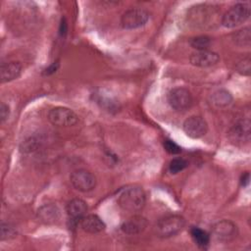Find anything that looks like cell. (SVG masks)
Returning <instances> with one entry per match:
<instances>
[{
  "mask_svg": "<svg viewBox=\"0 0 251 251\" xmlns=\"http://www.w3.org/2000/svg\"><path fill=\"white\" fill-rule=\"evenodd\" d=\"M10 116V107L5 104L4 102L1 103L0 106V117H1V122L4 123L5 121H7L9 119Z\"/></svg>",
  "mask_w": 251,
  "mask_h": 251,
  "instance_id": "cell-25",
  "label": "cell"
},
{
  "mask_svg": "<svg viewBox=\"0 0 251 251\" xmlns=\"http://www.w3.org/2000/svg\"><path fill=\"white\" fill-rule=\"evenodd\" d=\"M147 225H148L147 220L144 217L139 215H134L122 224L121 229L126 234L135 235V234L141 233L146 228Z\"/></svg>",
  "mask_w": 251,
  "mask_h": 251,
  "instance_id": "cell-15",
  "label": "cell"
},
{
  "mask_svg": "<svg viewBox=\"0 0 251 251\" xmlns=\"http://www.w3.org/2000/svg\"><path fill=\"white\" fill-rule=\"evenodd\" d=\"M70 181L75 189L80 192L91 191L96 186L95 176L85 169H78L74 171L70 176Z\"/></svg>",
  "mask_w": 251,
  "mask_h": 251,
  "instance_id": "cell-6",
  "label": "cell"
},
{
  "mask_svg": "<svg viewBox=\"0 0 251 251\" xmlns=\"http://www.w3.org/2000/svg\"><path fill=\"white\" fill-rule=\"evenodd\" d=\"M48 120L57 126H71L77 123L78 117L72 109L58 106L49 111Z\"/></svg>",
  "mask_w": 251,
  "mask_h": 251,
  "instance_id": "cell-7",
  "label": "cell"
},
{
  "mask_svg": "<svg viewBox=\"0 0 251 251\" xmlns=\"http://www.w3.org/2000/svg\"><path fill=\"white\" fill-rule=\"evenodd\" d=\"M214 236L221 241H229L237 234V226L228 220H221L212 226Z\"/></svg>",
  "mask_w": 251,
  "mask_h": 251,
  "instance_id": "cell-10",
  "label": "cell"
},
{
  "mask_svg": "<svg viewBox=\"0 0 251 251\" xmlns=\"http://www.w3.org/2000/svg\"><path fill=\"white\" fill-rule=\"evenodd\" d=\"M184 133L193 139L203 137L208 130V125L206 121L200 116H191L187 118L182 125Z\"/></svg>",
  "mask_w": 251,
  "mask_h": 251,
  "instance_id": "cell-8",
  "label": "cell"
},
{
  "mask_svg": "<svg viewBox=\"0 0 251 251\" xmlns=\"http://www.w3.org/2000/svg\"><path fill=\"white\" fill-rule=\"evenodd\" d=\"M219 61H220L219 54L209 49L193 52L189 57L190 64L200 68H207V67L214 66Z\"/></svg>",
  "mask_w": 251,
  "mask_h": 251,
  "instance_id": "cell-11",
  "label": "cell"
},
{
  "mask_svg": "<svg viewBox=\"0 0 251 251\" xmlns=\"http://www.w3.org/2000/svg\"><path fill=\"white\" fill-rule=\"evenodd\" d=\"M228 138L234 144H244L250 141V122L241 119L229 128Z\"/></svg>",
  "mask_w": 251,
  "mask_h": 251,
  "instance_id": "cell-9",
  "label": "cell"
},
{
  "mask_svg": "<svg viewBox=\"0 0 251 251\" xmlns=\"http://www.w3.org/2000/svg\"><path fill=\"white\" fill-rule=\"evenodd\" d=\"M164 148L165 150L172 154V155H176V154H179L181 152V148L180 146H178L174 140H171V139H165L164 140Z\"/></svg>",
  "mask_w": 251,
  "mask_h": 251,
  "instance_id": "cell-24",
  "label": "cell"
},
{
  "mask_svg": "<svg viewBox=\"0 0 251 251\" xmlns=\"http://www.w3.org/2000/svg\"><path fill=\"white\" fill-rule=\"evenodd\" d=\"M58 67H59V64H58L57 62H56V63H53L51 66H49V67L45 70V74H46V75H51V74L55 73V72L57 71Z\"/></svg>",
  "mask_w": 251,
  "mask_h": 251,
  "instance_id": "cell-26",
  "label": "cell"
},
{
  "mask_svg": "<svg viewBox=\"0 0 251 251\" xmlns=\"http://www.w3.org/2000/svg\"><path fill=\"white\" fill-rule=\"evenodd\" d=\"M248 182H249V174L246 173V174H244V175L242 176V177H241V184H242V185H247Z\"/></svg>",
  "mask_w": 251,
  "mask_h": 251,
  "instance_id": "cell-28",
  "label": "cell"
},
{
  "mask_svg": "<svg viewBox=\"0 0 251 251\" xmlns=\"http://www.w3.org/2000/svg\"><path fill=\"white\" fill-rule=\"evenodd\" d=\"M17 234V231L15 227L9 224V223H1V240H8L13 237H15Z\"/></svg>",
  "mask_w": 251,
  "mask_h": 251,
  "instance_id": "cell-22",
  "label": "cell"
},
{
  "mask_svg": "<svg viewBox=\"0 0 251 251\" xmlns=\"http://www.w3.org/2000/svg\"><path fill=\"white\" fill-rule=\"evenodd\" d=\"M211 101L217 107H226L232 102V95L226 89H219L212 94Z\"/></svg>",
  "mask_w": 251,
  "mask_h": 251,
  "instance_id": "cell-18",
  "label": "cell"
},
{
  "mask_svg": "<svg viewBox=\"0 0 251 251\" xmlns=\"http://www.w3.org/2000/svg\"><path fill=\"white\" fill-rule=\"evenodd\" d=\"M37 218L45 225H54L59 222L61 211L55 204H44L38 208Z\"/></svg>",
  "mask_w": 251,
  "mask_h": 251,
  "instance_id": "cell-12",
  "label": "cell"
},
{
  "mask_svg": "<svg viewBox=\"0 0 251 251\" xmlns=\"http://www.w3.org/2000/svg\"><path fill=\"white\" fill-rule=\"evenodd\" d=\"M23 67L20 62H9L2 64L0 74H1V82H9L14 79H17L22 75Z\"/></svg>",
  "mask_w": 251,
  "mask_h": 251,
  "instance_id": "cell-16",
  "label": "cell"
},
{
  "mask_svg": "<svg viewBox=\"0 0 251 251\" xmlns=\"http://www.w3.org/2000/svg\"><path fill=\"white\" fill-rule=\"evenodd\" d=\"M236 70L239 74L243 75H249L250 70H251V60L249 56H246L242 58L237 64H236Z\"/></svg>",
  "mask_w": 251,
  "mask_h": 251,
  "instance_id": "cell-23",
  "label": "cell"
},
{
  "mask_svg": "<svg viewBox=\"0 0 251 251\" xmlns=\"http://www.w3.org/2000/svg\"><path fill=\"white\" fill-rule=\"evenodd\" d=\"M188 166V163L183 158H175L170 162L169 165V171L171 174H177L181 171H183Z\"/></svg>",
  "mask_w": 251,
  "mask_h": 251,
  "instance_id": "cell-21",
  "label": "cell"
},
{
  "mask_svg": "<svg viewBox=\"0 0 251 251\" xmlns=\"http://www.w3.org/2000/svg\"><path fill=\"white\" fill-rule=\"evenodd\" d=\"M167 99L170 106L178 112L188 110L193 104V98L190 91L184 87H175L171 89Z\"/></svg>",
  "mask_w": 251,
  "mask_h": 251,
  "instance_id": "cell-5",
  "label": "cell"
},
{
  "mask_svg": "<svg viewBox=\"0 0 251 251\" xmlns=\"http://www.w3.org/2000/svg\"><path fill=\"white\" fill-rule=\"evenodd\" d=\"M87 204L84 200L80 198H74L70 200L66 206V212L69 219L72 222L78 223L80 219L86 215Z\"/></svg>",
  "mask_w": 251,
  "mask_h": 251,
  "instance_id": "cell-14",
  "label": "cell"
},
{
  "mask_svg": "<svg viewBox=\"0 0 251 251\" xmlns=\"http://www.w3.org/2000/svg\"><path fill=\"white\" fill-rule=\"evenodd\" d=\"M67 31V24L65 22V19L62 20V23L60 25V33L61 34H65Z\"/></svg>",
  "mask_w": 251,
  "mask_h": 251,
  "instance_id": "cell-27",
  "label": "cell"
},
{
  "mask_svg": "<svg viewBox=\"0 0 251 251\" xmlns=\"http://www.w3.org/2000/svg\"><path fill=\"white\" fill-rule=\"evenodd\" d=\"M190 235L194 243L200 248H206L210 243L209 233L198 226H192L190 228Z\"/></svg>",
  "mask_w": 251,
  "mask_h": 251,
  "instance_id": "cell-17",
  "label": "cell"
},
{
  "mask_svg": "<svg viewBox=\"0 0 251 251\" xmlns=\"http://www.w3.org/2000/svg\"><path fill=\"white\" fill-rule=\"evenodd\" d=\"M250 17V6L247 3H237L231 6L222 17V25L226 28L236 27Z\"/></svg>",
  "mask_w": 251,
  "mask_h": 251,
  "instance_id": "cell-3",
  "label": "cell"
},
{
  "mask_svg": "<svg viewBox=\"0 0 251 251\" xmlns=\"http://www.w3.org/2000/svg\"><path fill=\"white\" fill-rule=\"evenodd\" d=\"M146 203L144 190L139 186H129L122 190L118 197L119 206L130 213H135L143 209Z\"/></svg>",
  "mask_w": 251,
  "mask_h": 251,
  "instance_id": "cell-1",
  "label": "cell"
},
{
  "mask_svg": "<svg viewBox=\"0 0 251 251\" xmlns=\"http://www.w3.org/2000/svg\"><path fill=\"white\" fill-rule=\"evenodd\" d=\"M233 42L240 47H249L251 43V30L249 26L237 30L232 35Z\"/></svg>",
  "mask_w": 251,
  "mask_h": 251,
  "instance_id": "cell-19",
  "label": "cell"
},
{
  "mask_svg": "<svg viewBox=\"0 0 251 251\" xmlns=\"http://www.w3.org/2000/svg\"><path fill=\"white\" fill-rule=\"evenodd\" d=\"M81 229L87 233H99L103 231L106 227L105 223L102 221V219L94 214H89L83 216L80 221L78 222Z\"/></svg>",
  "mask_w": 251,
  "mask_h": 251,
  "instance_id": "cell-13",
  "label": "cell"
},
{
  "mask_svg": "<svg viewBox=\"0 0 251 251\" xmlns=\"http://www.w3.org/2000/svg\"><path fill=\"white\" fill-rule=\"evenodd\" d=\"M150 14L141 8H131L126 11L121 18V25L125 29H135L147 24Z\"/></svg>",
  "mask_w": 251,
  "mask_h": 251,
  "instance_id": "cell-4",
  "label": "cell"
},
{
  "mask_svg": "<svg viewBox=\"0 0 251 251\" xmlns=\"http://www.w3.org/2000/svg\"><path fill=\"white\" fill-rule=\"evenodd\" d=\"M189 43L192 48L196 49V51L208 50L212 44V38L208 35H199L191 38Z\"/></svg>",
  "mask_w": 251,
  "mask_h": 251,
  "instance_id": "cell-20",
  "label": "cell"
},
{
  "mask_svg": "<svg viewBox=\"0 0 251 251\" xmlns=\"http://www.w3.org/2000/svg\"><path fill=\"white\" fill-rule=\"evenodd\" d=\"M185 226V220L180 215H169L160 219L155 226V232L159 237H171L180 232Z\"/></svg>",
  "mask_w": 251,
  "mask_h": 251,
  "instance_id": "cell-2",
  "label": "cell"
}]
</instances>
